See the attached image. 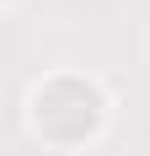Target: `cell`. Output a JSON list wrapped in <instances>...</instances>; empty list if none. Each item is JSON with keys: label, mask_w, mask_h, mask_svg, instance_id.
Segmentation results:
<instances>
[{"label": "cell", "mask_w": 150, "mask_h": 156, "mask_svg": "<svg viewBox=\"0 0 150 156\" xmlns=\"http://www.w3.org/2000/svg\"><path fill=\"white\" fill-rule=\"evenodd\" d=\"M22 124L48 151H86L113 124V92L91 70H48L27 86Z\"/></svg>", "instance_id": "cell-1"}, {"label": "cell", "mask_w": 150, "mask_h": 156, "mask_svg": "<svg viewBox=\"0 0 150 156\" xmlns=\"http://www.w3.org/2000/svg\"><path fill=\"white\" fill-rule=\"evenodd\" d=\"M0 5H5V11H11V5H22V0H0Z\"/></svg>", "instance_id": "cell-2"}]
</instances>
